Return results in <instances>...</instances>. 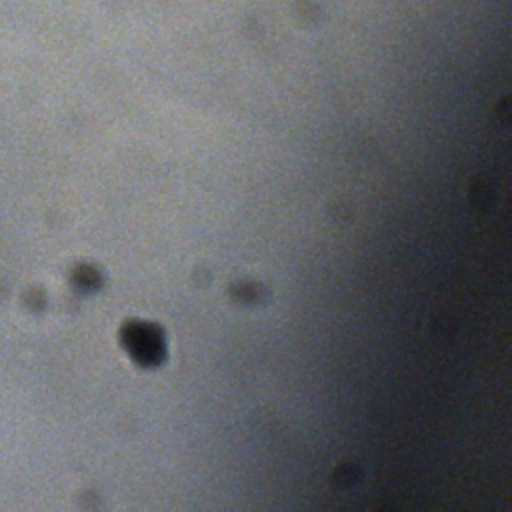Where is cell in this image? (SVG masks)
Returning <instances> with one entry per match:
<instances>
[{
	"label": "cell",
	"mask_w": 512,
	"mask_h": 512,
	"mask_svg": "<svg viewBox=\"0 0 512 512\" xmlns=\"http://www.w3.org/2000/svg\"><path fill=\"white\" fill-rule=\"evenodd\" d=\"M132 354L146 364H154L160 360L162 356V342L158 332L152 326L146 324H134L130 328V336H128Z\"/></svg>",
	"instance_id": "6da1fadb"
}]
</instances>
